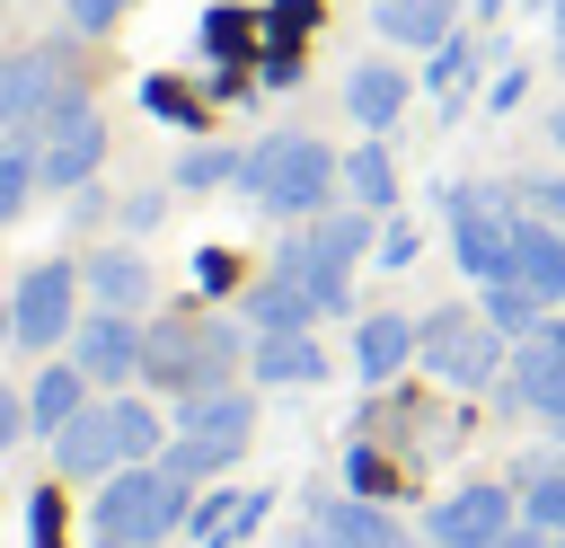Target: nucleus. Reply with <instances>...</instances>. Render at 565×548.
<instances>
[{"label":"nucleus","mask_w":565,"mask_h":548,"mask_svg":"<svg viewBox=\"0 0 565 548\" xmlns=\"http://www.w3.org/2000/svg\"><path fill=\"white\" fill-rule=\"evenodd\" d=\"M494 548H556V530H539V521H512Z\"/></svg>","instance_id":"nucleus-28"},{"label":"nucleus","mask_w":565,"mask_h":548,"mask_svg":"<svg viewBox=\"0 0 565 548\" xmlns=\"http://www.w3.org/2000/svg\"><path fill=\"white\" fill-rule=\"evenodd\" d=\"M362 247H380L362 203H353V212H318V230H309V256H327V265H353Z\"/></svg>","instance_id":"nucleus-19"},{"label":"nucleus","mask_w":565,"mask_h":548,"mask_svg":"<svg viewBox=\"0 0 565 548\" xmlns=\"http://www.w3.org/2000/svg\"><path fill=\"white\" fill-rule=\"evenodd\" d=\"M406 362H415V318L371 309V318L353 327V371H362V380H397Z\"/></svg>","instance_id":"nucleus-9"},{"label":"nucleus","mask_w":565,"mask_h":548,"mask_svg":"<svg viewBox=\"0 0 565 548\" xmlns=\"http://www.w3.org/2000/svg\"><path fill=\"white\" fill-rule=\"evenodd\" d=\"M79 380H88V371H44V380H35V424L62 433V424L79 415Z\"/></svg>","instance_id":"nucleus-21"},{"label":"nucleus","mask_w":565,"mask_h":548,"mask_svg":"<svg viewBox=\"0 0 565 548\" xmlns=\"http://www.w3.org/2000/svg\"><path fill=\"white\" fill-rule=\"evenodd\" d=\"M468 71H477V44H468V35L433 44V88H450V97H459V88H468Z\"/></svg>","instance_id":"nucleus-22"},{"label":"nucleus","mask_w":565,"mask_h":548,"mask_svg":"<svg viewBox=\"0 0 565 548\" xmlns=\"http://www.w3.org/2000/svg\"><path fill=\"white\" fill-rule=\"evenodd\" d=\"M18 203H26V168H18V159H0V221H9Z\"/></svg>","instance_id":"nucleus-27"},{"label":"nucleus","mask_w":565,"mask_h":548,"mask_svg":"<svg viewBox=\"0 0 565 548\" xmlns=\"http://www.w3.org/2000/svg\"><path fill=\"white\" fill-rule=\"evenodd\" d=\"M344 194H353L362 212H388V203H397V168H388L380 141H362V150L344 159Z\"/></svg>","instance_id":"nucleus-18"},{"label":"nucleus","mask_w":565,"mask_h":548,"mask_svg":"<svg viewBox=\"0 0 565 548\" xmlns=\"http://www.w3.org/2000/svg\"><path fill=\"white\" fill-rule=\"evenodd\" d=\"M247 159H230V150H194L185 168H177V186H221V177H238Z\"/></svg>","instance_id":"nucleus-24"},{"label":"nucleus","mask_w":565,"mask_h":548,"mask_svg":"<svg viewBox=\"0 0 565 548\" xmlns=\"http://www.w3.org/2000/svg\"><path fill=\"white\" fill-rule=\"evenodd\" d=\"M503 398L565 433V318H547L539 336L512 345V362H503Z\"/></svg>","instance_id":"nucleus-4"},{"label":"nucleus","mask_w":565,"mask_h":548,"mask_svg":"<svg viewBox=\"0 0 565 548\" xmlns=\"http://www.w3.org/2000/svg\"><path fill=\"white\" fill-rule=\"evenodd\" d=\"M132 362H141V336H132L124 309H106V318L79 327V371H88V380H124Z\"/></svg>","instance_id":"nucleus-14"},{"label":"nucleus","mask_w":565,"mask_h":548,"mask_svg":"<svg viewBox=\"0 0 565 548\" xmlns=\"http://www.w3.org/2000/svg\"><path fill=\"white\" fill-rule=\"evenodd\" d=\"M177 513H185V477H168V468H124V477H106V495H97V539L150 548Z\"/></svg>","instance_id":"nucleus-3"},{"label":"nucleus","mask_w":565,"mask_h":548,"mask_svg":"<svg viewBox=\"0 0 565 548\" xmlns=\"http://www.w3.org/2000/svg\"><path fill=\"white\" fill-rule=\"evenodd\" d=\"M247 318H256V336L318 327V292H309L300 274H282V265H274V283H256V292H247Z\"/></svg>","instance_id":"nucleus-13"},{"label":"nucleus","mask_w":565,"mask_h":548,"mask_svg":"<svg viewBox=\"0 0 565 548\" xmlns=\"http://www.w3.org/2000/svg\"><path fill=\"white\" fill-rule=\"evenodd\" d=\"M477 309H486V327H494V336H539V327H547V301H539L521 274L477 283Z\"/></svg>","instance_id":"nucleus-15"},{"label":"nucleus","mask_w":565,"mask_h":548,"mask_svg":"<svg viewBox=\"0 0 565 548\" xmlns=\"http://www.w3.org/2000/svg\"><path fill=\"white\" fill-rule=\"evenodd\" d=\"M556 71H565V44H556Z\"/></svg>","instance_id":"nucleus-33"},{"label":"nucleus","mask_w":565,"mask_h":548,"mask_svg":"<svg viewBox=\"0 0 565 548\" xmlns=\"http://www.w3.org/2000/svg\"><path fill=\"white\" fill-rule=\"evenodd\" d=\"M512 521H521V495L494 486V477H477V486H459V495H441L424 513V539H441V548H494Z\"/></svg>","instance_id":"nucleus-5"},{"label":"nucleus","mask_w":565,"mask_h":548,"mask_svg":"<svg viewBox=\"0 0 565 548\" xmlns=\"http://www.w3.org/2000/svg\"><path fill=\"white\" fill-rule=\"evenodd\" d=\"M406 548H441V539H406Z\"/></svg>","instance_id":"nucleus-32"},{"label":"nucleus","mask_w":565,"mask_h":548,"mask_svg":"<svg viewBox=\"0 0 565 548\" xmlns=\"http://www.w3.org/2000/svg\"><path fill=\"white\" fill-rule=\"evenodd\" d=\"M115 433H124V460H150L159 451V415L150 407H115Z\"/></svg>","instance_id":"nucleus-23"},{"label":"nucleus","mask_w":565,"mask_h":548,"mask_svg":"<svg viewBox=\"0 0 565 548\" xmlns=\"http://www.w3.org/2000/svg\"><path fill=\"white\" fill-rule=\"evenodd\" d=\"M459 0H380V44H450Z\"/></svg>","instance_id":"nucleus-16"},{"label":"nucleus","mask_w":565,"mask_h":548,"mask_svg":"<svg viewBox=\"0 0 565 548\" xmlns=\"http://www.w3.org/2000/svg\"><path fill=\"white\" fill-rule=\"evenodd\" d=\"M521 203H530L539 221H556V230H565V177H530V194H521Z\"/></svg>","instance_id":"nucleus-25"},{"label":"nucleus","mask_w":565,"mask_h":548,"mask_svg":"<svg viewBox=\"0 0 565 548\" xmlns=\"http://www.w3.org/2000/svg\"><path fill=\"white\" fill-rule=\"evenodd\" d=\"M406 97H415V80L380 53V62H353V80H344V106H353V124L362 133H388L397 115H406Z\"/></svg>","instance_id":"nucleus-6"},{"label":"nucleus","mask_w":565,"mask_h":548,"mask_svg":"<svg viewBox=\"0 0 565 548\" xmlns=\"http://www.w3.org/2000/svg\"><path fill=\"white\" fill-rule=\"evenodd\" d=\"M556 44H565V0H556Z\"/></svg>","instance_id":"nucleus-31"},{"label":"nucleus","mask_w":565,"mask_h":548,"mask_svg":"<svg viewBox=\"0 0 565 548\" xmlns=\"http://www.w3.org/2000/svg\"><path fill=\"white\" fill-rule=\"evenodd\" d=\"M53 442H62V468H71V477H106V468L124 460V433H115V407H79V415H71V424H62Z\"/></svg>","instance_id":"nucleus-10"},{"label":"nucleus","mask_w":565,"mask_h":548,"mask_svg":"<svg viewBox=\"0 0 565 548\" xmlns=\"http://www.w3.org/2000/svg\"><path fill=\"white\" fill-rule=\"evenodd\" d=\"M486 9H503V0H486Z\"/></svg>","instance_id":"nucleus-34"},{"label":"nucleus","mask_w":565,"mask_h":548,"mask_svg":"<svg viewBox=\"0 0 565 548\" xmlns=\"http://www.w3.org/2000/svg\"><path fill=\"white\" fill-rule=\"evenodd\" d=\"M512 274H521L547 309H565V230H556V221H539L530 203H521V247H512Z\"/></svg>","instance_id":"nucleus-8"},{"label":"nucleus","mask_w":565,"mask_h":548,"mask_svg":"<svg viewBox=\"0 0 565 548\" xmlns=\"http://www.w3.org/2000/svg\"><path fill=\"white\" fill-rule=\"evenodd\" d=\"M9 433H18V407H9V389H0V442H9Z\"/></svg>","instance_id":"nucleus-29"},{"label":"nucleus","mask_w":565,"mask_h":548,"mask_svg":"<svg viewBox=\"0 0 565 548\" xmlns=\"http://www.w3.org/2000/svg\"><path fill=\"white\" fill-rule=\"evenodd\" d=\"M256 380H274V389H309V380H327V354H318V336H309V327L256 336Z\"/></svg>","instance_id":"nucleus-12"},{"label":"nucleus","mask_w":565,"mask_h":548,"mask_svg":"<svg viewBox=\"0 0 565 548\" xmlns=\"http://www.w3.org/2000/svg\"><path fill=\"white\" fill-rule=\"evenodd\" d=\"M177 424H185L194 442H212V451L238 460V451H247V424H256V398H247V389H194Z\"/></svg>","instance_id":"nucleus-7"},{"label":"nucleus","mask_w":565,"mask_h":548,"mask_svg":"<svg viewBox=\"0 0 565 548\" xmlns=\"http://www.w3.org/2000/svg\"><path fill=\"white\" fill-rule=\"evenodd\" d=\"M247 194L265 203V212H318L327 203V186L344 177V159L318 141V133H274V141H256L247 150Z\"/></svg>","instance_id":"nucleus-1"},{"label":"nucleus","mask_w":565,"mask_h":548,"mask_svg":"<svg viewBox=\"0 0 565 548\" xmlns=\"http://www.w3.org/2000/svg\"><path fill=\"white\" fill-rule=\"evenodd\" d=\"M371 256H380V265H415V221H388Z\"/></svg>","instance_id":"nucleus-26"},{"label":"nucleus","mask_w":565,"mask_h":548,"mask_svg":"<svg viewBox=\"0 0 565 548\" xmlns=\"http://www.w3.org/2000/svg\"><path fill=\"white\" fill-rule=\"evenodd\" d=\"M521 521H539V530L565 539V460H530L521 468Z\"/></svg>","instance_id":"nucleus-17"},{"label":"nucleus","mask_w":565,"mask_h":548,"mask_svg":"<svg viewBox=\"0 0 565 548\" xmlns=\"http://www.w3.org/2000/svg\"><path fill=\"white\" fill-rule=\"evenodd\" d=\"M88 283H97V301H106V309H141V301H150V265H141V256H124V247H115V256H97V265H88Z\"/></svg>","instance_id":"nucleus-20"},{"label":"nucleus","mask_w":565,"mask_h":548,"mask_svg":"<svg viewBox=\"0 0 565 548\" xmlns=\"http://www.w3.org/2000/svg\"><path fill=\"white\" fill-rule=\"evenodd\" d=\"M71 327V265H35L26 292H18V336L26 345H53Z\"/></svg>","instance_id":"nucleus-11"},{"label":"nucleus","mask_w":565,"mask_h":548,"mask_svg":"<svg viewBox=\"0 0 565 548\" xmlns=\"http://www.w3.org/2000/svg\"><path fill=\"white\" fill-rule=\"evenodd\" d=\"M415 362L441 380V389H494L503 380V336L486 327V309H433L415 318Z\"/></svg>","instance_id":"nucleus-2"},{"label":"nucleus","mask_w":565,"mask_h":548,"mask_svg":"<svg viewBox=\"0 0 565 548\" xmlns=\"http://www.w3.org/2000/svg\"><path fill=\"white\" fill-rule=\"evenodd\" d=\"M547 141H556V150H565V106H556V115H547Z\"/></svg>","instance_id":"nucleus-30"}]
</instances>
